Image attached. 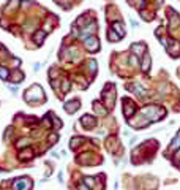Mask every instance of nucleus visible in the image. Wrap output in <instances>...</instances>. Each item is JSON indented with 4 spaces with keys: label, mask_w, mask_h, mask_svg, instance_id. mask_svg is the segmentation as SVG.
I'll use <instances>...</instances> for the list:
<instances>
[{
    "label": "nucleus",
    "mask_w": 180,
    "mask_h": 190,
    "mask_svg": "<svg viewBox=\"0 0 180 190\" xmlns=\"http://www.w3.org/2000/svg\"><path fill=\"white\" fill-rule=\"evenodd\" d=\"M30 187H32V181L25 176L14 181V190H29Z\"/></svg>",
    "instance_id": "3"
},
{
    "label": "nucleus",
    "mask_w": 180,
    "mask_h": 190,
    "mask_svg": "<svg viewBox=\"0 0 180 190\" xmlns=\"http://www.w3.org/2000/svg\"><path fill=\"white\" fill-rule=\"evenodd\" d=\"M84 43H86V48L89 49V51H98V40H97V38H95V37H89V38H86V41H84Z\"/></svg>",
    "instance_id": "5"
},
{
    "label": "nucleus",
    "mask_w": 180,
    "mask_h": 190,
    "mask_svg": "<svg viewBox=\"0 0 180 190\" xmlns=\"http://www.w3.org/2000/svg\"><path fill=\"white\" fill-rule=\"evenodd\" d=\"M131 51L136 54V55H142L145 52V44L144 43H138V44L134 43L133 46H131Z\"/></svg>",
    "instance_id": "8"
},
{
    "label": "nucleus",
    "mask_w": 180,
    "mask_h": 190,
    "mask_svg": "<svg viewBox=\"0 0 180 190\" xmlns=\"http://www.w3.org/2000/svg\"><path fill=\"white\" fill-rule=\"evenodd\" d=\"M27 143H29V139H27V138L19 139V141H18V146H24V144H27Z\"/></svg>",
    "instance_id": "25"
},
{
    "label": "nucleus",
    "mask_w": 180,
    "mask_h": 190,
    "mask_svg": "<svg viewBox=\"0 0 180 190\" xmlns=\"http://www.w3.org/2000/svg\"><path fill=\"white\" fill-rule=\"evenodd\" d=\"M43 95H44V92L41 91L40 86H33L32 89H29L25 92V100L27 102H32V103H36L43 98Z\"/></svg>",
    "instance_id": "2"
},
{
    "label": "nucleus",
    "mask_w": 180,
    "mask_h": 190,
    "mask_svg": "<svg viewBox=\"0 0 180 190\" xmlns=\"http://www.w3.org/2000/svg\"><path fill=\"white\" fill-rule=\"evenodd\" d=\"M112 29L117 32V35H119L120 38H122V37H125V29H123L122 22H114V24H112Z\"/></svg>",
    "instance_id": "11"
},
{
    "label": "nucleus",
    "mask_w": 180,
    "mask_h": 190,
    "mask_svg": "<svg viewBox=\"0 0 180 190\" xmlns=\"http://www.w3.org/2000/svg\"><path fill=\"white\" fill-rule=\"evenodd\" d=\"M131 89H133V92H134V94H138V95H141V97H145V91H144V89H142V87H141L139 84H134V86H133Z\"/></svg>",
    "instance_id": "14"
},
{
    "label": "nucleus",
    "mask_w": 180,
    "mask_h": 190,
    "mask_svg": "<svg viewBox=\"0 0 180 190\" xmlns=\"http://www.w3.org/2000/svg\"><path fill=\"white\" fill-rule=\"evenodd\" d=\"M84 141V139L82 138H73L71 139V149H76L77 146H79V144Z\"/></svg>",
    "instance_id": "16"
},
{
    "label": "nucleus",
    "mask_w": 180,
    "mask_h": 190,
    "mask_svg": "<svg viewBox=\"0 0 180 190\" xmlns=\"http://www.w3.org/2000/svg\"><path fill=\"white\" fill-rule=\"evenodd\" d=\"M68 89H70V82H68V81H63V86H62V91H63V92H66Z\"/></svg>",
    "instance_id": "24"
},
{
    "label": "nucleus",
    "mask_w": 180,
    "mask_h": 190,
    "mask_svg": "<svg viewBox=\"0 0 180 190\" xmlns=\"http://www.w3.org/2000/svg\"><path fill=\"white\" fill-rule=\"evenodd\" d=\"M103 97H104V100H106V106H108V108H112V106H114V100H115V97H114V89H112L111 94H108V92L104 91Z\"/></svg>",
    "instance_id": "7"
},
{
    "label": "nucleus",
    "mask_w": 180,
    "mask_h": 190,
    "mask_svg": "<svg viewBox=\"0 0 180 190\" xmlns=\"http://www.w3.org/2000/svg\"><path fill=\"white\" fill-rule=\"evenodd\" d=\"M44 37H46V32H44V30H38V32L35 33V37H33V38H35V41L40 44V43L44 40Z\"/></svg>",
    "instance_id": "12"
},
{
    "label": "nucleus",
    "mask_w": 180,
    "mask_h": 190,
    "mask_svg": "<svg viewBox=\"0 0 180 190\" xmlns=\"http://www.w3.org/2000/svg\"><path fill=\"white\" fill-rule=\"evenodd\" d=\"M108 38H109L111 41H119V40H120V37H119V35H115V33H114V30H109V35H108Z\"/></svg>",
    "instance_id": "20"
},
{
    "label": "nucleus",
    "mask_w": 180,
    "mask_h": 190,
    "mask_svg": "<svg viewBox=\"0 0 180 190\" xmlns=\"http://www.w3.org/2000/svg\"><path fill=\"white\" fill-rule=\"evenodd\" d=\"M142 114L147 117L150 122H156L158 119H161V117L166 114V111L158 108V106H147V108L142 109Z\"/></svg>",
    "instance_id": "1"
},
{
    "label": "nucleus",
    "mask_w": 180,
    "mask_h": 190,
    "mask_svg": "<svg viewBox=\"0 0 180 190\" xmlns=\"http://www.w3.org/2000/svg\"><path fill=\"white\" fill-rule=\"evenodd\" d=\"M123 105H125V109H123V114H125V117H131L134 114V111H136V106H134V103L131 102V100L125 98V100H123Z\"/></svg>",
    "instance_id": "4"
},
{
    "label": "nucleus",
    "mask_w": 180,
    "mask_h": 190,
    "mask_svg": "<svg viewBox=\"0 0 180 190\" xmlns=\"http://www.w3.org/2000/svg\"><path fill=\"white\" fill-rule=\"evenodd\" d=\"M49 139H51V141H55V139H57V135H52V136H51Z\"/></svg>",
    "instance_id": "27"
},
{
    "label": "nucleus",
    "mask_w": 180,
    "mask_h": 190,
    "mask_svg": "<svg viewBox=\"0 0 180 190\" xmlns=\"http://www.w3.org/2000/svg\"><path fill=\"white\" fill-rule=\"evenodd\" d=\"M150 68V55H144V62H142V70L147 71Z\"/></svg>",
    "instance_id": "15"
},
{
    "label": "nucleus",
    "mask_w": 180,
    "mask_h": 190,
    "mask_svg": "<svg viewBox=\"0 0 180 190\" xmlns=\"http://www.w3.org/2000/svg\"><path fill=\"white\" fill-rule=\"evenodd\" d=\"M93 106H95V111H97L98 114H101V116H104V114H106V109L101 108V105H100V103L95 102V103H93Z\"/></svg>",
    "instance_id": "17"
},
{
    "label": "nucleus",
    "mask_w": 180,
    "mask_h": 190,
    "mask_svg": "<svg viewBox=\"0 0 180 190\" xmlns=\"http://www.w3.org/2000/svg\"><path fill=\"white\" fill-rule=\"evenodd\" d=\"M0 78H2V79H8V78H10L8 70H5L3 67H0Z\"/></svg>",
    "instance_id": "19"
},
{
    "label": "nucleus",
    "mask_w": 180,
    "mask_h": 190,
    "mask_svg": "<svg viewBox=\"0 0 180 190\" xmlns=\"http://www.w3.org/2000/svg\"><path fill=\"white\" fill-rule=\"evenodd\" d=\"M179 147H180V133L172 139V143H171V149H172V150H177Z\"/></svg>",
    "instance_id": "13"
},
{
    "label": "nucleus",
    "mask_w": 180,
    "mask_h": 190,
    "mask_svg": "<svg viewBox=\"0 0 180 190\" xmlns=\"http://www.w3.org/2000/svg\"><path fill=\"white\" fill-rule=\"evenodd\" d=\"M22 78H24V76H22V73H18V71H14V75H13V79H14V81H21Z\"/></svg>",
    "instance_id": "22"
},
{
    "label": "nucleus",
    "mask_w": 180,
    "mask_h": 190,
    "mask_svg": "<svg viewBox=\"0 0 180 190\" xmlns=\"http://www.w3.org/2000/svg\"><path fill=\"white\" fill-rule=\"evenodd\" d=\"M95 30H97V24H95V22H92V24H90L89 27H86V29L82 30L81 37H82V38H86V37H89V35H92Z\"/></svg>",
    "instance_id": "10"
},
{
    "label": "nucleus",
    "mask_w": 180,
    "mask_h": 190,
    "mask_svg": "<svg viewBox=\"0 0 180 190\" xmlns=\"http://www.w3.org/2000/svg\"><path fill=\"white\" fill-rule=\"evenodd\" d=\"M177 157H180V150H179V152H177Z\"/></svg>",
    "instance_id": "28"
},
{
    "label": "nucleus",
    "mask_w": 180,
    "mask_h": 190,
    "mask_svg": "<svg viewBox=\"0 0 180 190\" xmlns=\"http://www.w3.org/2000/svg\"><path fill=\"white\" fill-rule=\"evenodd\" d=\"M81 122H82V125L86 127V128H92L95 125V119H93L92 116H84L82 119H81Z\"/></svg>",
    "instance_id": "9"
},
{
    "label": "nucleus",
    "mask_w": 180,
    "mask_h": 190,
    "mask_svg": "<svg viewBox=\"0 0 180 190\" xmlns=\"http://www.w3.org/2000/svg\"><path fill=\"white\" fill-rule=\"evenodd\" d=\"M90 187L89 186H82V184H81V186H79V190H89Z\"/></svg>",
    "instance_id": "26"
},
{
    "label": "nucleus",
    "mask_w": 180,
    "mask_h": 190,
    "mask_svg": "<svg viewBox=\"0 0 180 190\" xmlns=\"http://www.w3.org/2000/svg\"><path fill=\"white\" fill-rule=\"evenodd\" d=\"M84 182H86L89 187H93V186H95V179H93V177H89V176L84 179Z\"/></svg>",
    "instance_id": "21"
},
{
    "label": "nucleus",
    "mask_w": 180,
    "mask_h": 190,
    "mask_svg": "<svg viewBox=\"0 0 180 190\" xmlns=\"http://www.w3.org/2000/svg\"><path fill=\"white\" fill-rule=\"evenodd\" d=\"M25 157H32V150L30 149H25V150H21L19 152V159H25Z\"/></svg>",
    "instance_id": "18"
},
{
    "label": "nucleus",
    "mask_w": 180,
    "mask_h": 190,
    "mask_svg": "<svg viewBox=\"0 0 180 190\" xmlns=\"http://www.w3.org/2000/svg\"><path fill=\"white\" fill-rule=\"evenodd\" d=\"M90 71H92V73H95V71H97V62H95V60H92V62H90Z\"/></svg>",
    "instance_id": "23"
},
{
    "label": "nucleus",
    "mask_w": 180,
    "mask_h": 190,
    "mask_svg": "<svg viewBox=\"0 0 180 190\" xmlns=\"http://www.w3.org/2000/svg\"><path fill=\"white\" fill-rule=\"evenodd\" d=\"M79 106H81V103L77 102V100H73V102H68V103L65 105V111L68 114H73V113H76V111H77Z\"/></svg>",
    "instance_id": "6"
}]
</instances>
